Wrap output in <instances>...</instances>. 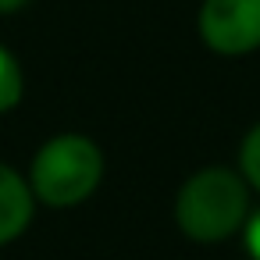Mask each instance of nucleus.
<instances>
[{
	"label": "nucleus",
	"instance_id": "5",
	"mask_svg": "<svg viewBox=\"0 0 260 260\" xmlns=\"http://www.w3.org/2000/svg\"><path fill=\"white\" fill-rule=\"evenodd\" d=\"M22 100V68L15 64V57L0 47V114L11 111Z\"/></svg>",
	"mask_w": 260,
	"mask_h": 260
},
{
	"label": "nucleus",
	"instance_id": "6",
	"mask_svg": "<svg viewBox=\"0 0 260 260\" xmlns=\"http://www.w3.org/2000/svg\"><path fill=\"white\" fill-rule=\"evenodd\" d=\"M242 171H246L249 185L260 189V125H256V128L246 136V143H242Z\"/></svg>",
	"mask_w": 260,
	"mask_h": 260
},
{
	"label": "nucleus",
	"instance_id": "1",
	"mask_svg": "<svg viewBox=\"0 0 260 260\" xmlns=\"http://www.w3.org/2000/svg\"><path fill=\"white\" fill-rule=\"evenodd\" d=\"M246 210H249V192L242 178L228 168H207L192 175L175 203L178 228L196 242L228 239L235 228H242Z\"/></svg>",
	"mask_w": 260,
	"mask_h": 260
},
{
	"label": "nucleus",
	"instance_id": "8",
	"mask_svg": "<svg viewBox=\"0 0 260 260\" xmlns=\"http://www.w3.org/2000/svg\"><path fill=\"white\" fill-rule=\"evenodd\" d=\"M25 0H0V11H18Z\"/></svg>",
	"mask_w": 260,
	"mask_h": 260
},
{
	"label": "nucleus",
	"instance_id": "7",
	"mask_svg": "<svg viewBox=\"0 0 260 260\" xmlns=\"http://www.w3.org/2000/svg\"><path fill=\"white\" fill-rule=\"evenodd\" d=\"M246 249L253 260H260V210L246 221Z\"/></svg>",
	"mask_w": 260,
	"mask_h": 260
},
{
	"label": "nucleus",
	"instance_id": "4",
	"mask_svg": "<svg viewBox=\"0 0 260 260\" xmlns=\"http://www.w3.org/2000/svg\"><path fill=\"white\" fill-rule=\"evenodd\" d=\"M32 221V192L18 171L0 164V242H11Z\"/></svg>",
	"mask_w": 260,
	"mask_h": 260
},
{
	"label": "nucleus",
	"instance_id": "2",
	"mask_svg": "<svg viewBox=\"0 0 260 260\" xmlns=\"http://www.w3.org/2000/svg\"><path fill=\"white\" fill-rule=\"evenodd\" d=\"M104 171L100 150L86 136H57L32 160V192L50 207L82 203Z\"/></svg>",
	"mask_w": 260,
	"mask_h": 260
},
{
	"label": "nucleus",
	"instance_id": "3",
	"mask_svg": "<svg viewBox=\"0 0 260 260\" xmlns=\"http://www.w3.org/2000/svg\"><path fill=\"white\" fill-rule=\"evenodd\" d=\"M200 36L217 54H249L260 47V0H207Z\"/></svg>",
	"mask_w": 260,
	"mask_h": 260
}]
</instances>
